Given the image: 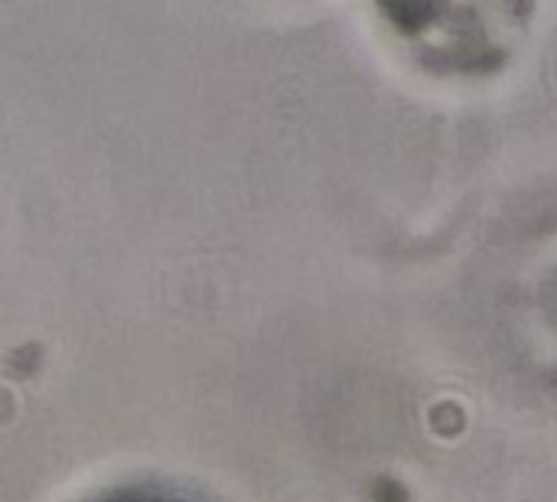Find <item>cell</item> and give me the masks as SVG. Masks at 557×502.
Segmentation results:
<instances>
[{"instance_id":"obj_1","label":"cell","mask_w":557,"mask_h":502,"mask_svg":"<svg viewBox=\"0 0 557 502\" xmlns=\"http://www.w3.org/2000/svg\"><path fill=\"white\" fill-rule=\"evenodd\" d=\"M388 23L431 69L496 72L532 16V0H379Z\"/></svg>"}]
</instances>
